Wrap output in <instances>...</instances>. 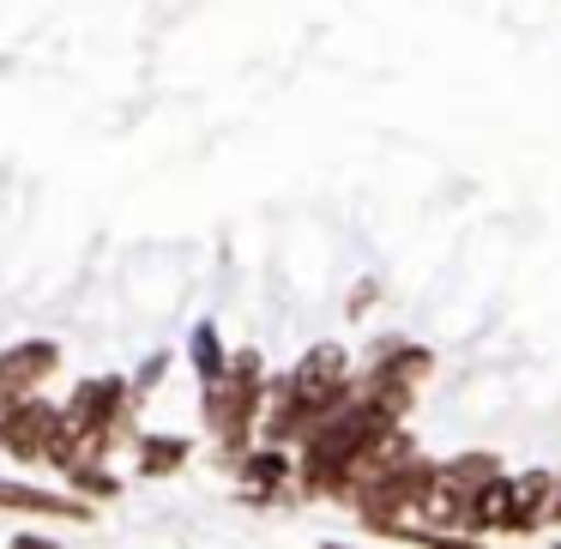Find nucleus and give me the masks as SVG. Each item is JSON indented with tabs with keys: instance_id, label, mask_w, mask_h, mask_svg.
<instances>
[{
	"instance_id": "1",
	"label": "nucleus",
	"mask_w": 561,
	"mask_h": 549,
	"mask_svg": "<svg viewBox=\"0 0 561 549\" xmlns=\"http://www.w3.org/2000/svg\"><path fill=\"white\" fill-rule=\"evenodd\" d=\"M199 368H206V375H218V344H211V332H199Z\"/></svg>"
},
{
	"instance_id": "2",
	"label": "nucleus",
	"mask_w": 561,
	"mask_h": 549,
	"mask_svg": "<svg viewBox=\"0 0 561 549\" xmlns=\"http://www.w3.org/2000/svg\"><path fill=\"white\" fill-rule=\"evenodd\" d=\"M175 459H182V447H151V453H146V471H158V465H175Z\"/></svg>"
}]
</instances>
